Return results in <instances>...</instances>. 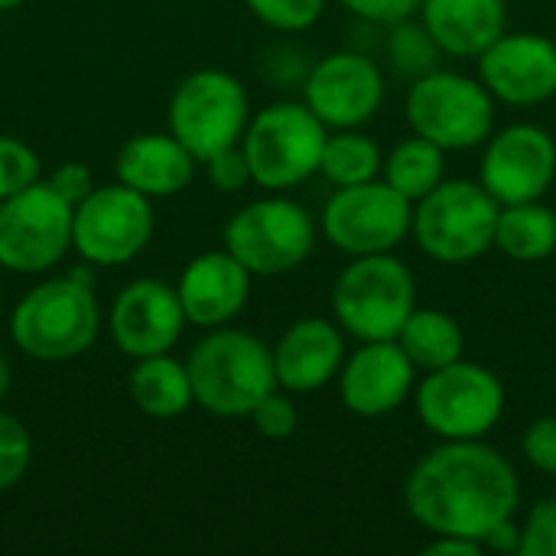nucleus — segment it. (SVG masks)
Wrapping results in <instances>:
<instances>
[{"label": "nucleus", "instance_id": "f257e3e1", "mask_svg": "<svg viewBox=\"0 0 556 556\" xmlns=\"http://www.w3.org/2000/svg\"><path fill=\"white\" fill-rule=\"evenodd\" d=\"M410 518L430 534L485 541V534L515 518L521 485L511 463L482 440H443L404 482Z\"/></svg>", "mask_w": 556, "mask_h": 556}, {"label": "nucleus", "instance_id": "f03ea898", "mask_svg": "<svg viewBox=\"0 0 556 556\" xmlns=\"http://www.w3.org/2000/svg\"><path fill=\"white\" fill-rule=\"evenodd\" d=\"M192 397L215 417H251V410L277 391L274 352L244 329H212L186 362Z\"/></svg>", "mask_w": 556, "mask_h": 556}, {"label": "nucleus", "instance_id": "7ed1b4c3", "mask_svg": "<svg viewBox=\"0 0 556 556\" xmlns=\"http://www.w3.org/2000/svg\"><path fill=\"white\" fill-rule=\"evenodd\" d=\"M101 329V313L91 287L72 277H55L33 287L10 316L13 345L36 362H68L85 355Z\"/></svg>", "mask_w": 556, "mask_h": 556}, {"label": "nucleus", "instance_id": "20e7f679", "mask_svg": "<svg viewBox=\"0 0 556 556\" xmlns=\"http://www.w3.org/2000/svg\"><path fill=\"white\" fill-rule=\"evenodd\" d=\"M414 309L417 283L394 251L352 257L332 287V316L358 342L397 339Z\"/></svg>", "mask_w": 556, "mask_h": 556}, {"label": "nucleus", "instance_id": "39448f33", "mask_svg": "<svg viewBox=\"0 0 556 556\" xmlns=\"http://www.w3.org/2000/svg\"><path fill=\"white\" fill-rule=\"evenodd\" d=\"M502 202L472 179H443L414 202L410 235L440 264H466L495 248Z\"/></svg>", "mask_w": 556, "mask_h": 556}, {"label": "nucleus", "instance_id": "423d86ee", "mask_svg": "<svg viewBox=\"0 0 556 556\" xmlns=\"http://www.w3.org/2000/svg\"><path fill=\"white\" fill-rule=\"evenodd\" d=\"M329 127L306 108V101H277L248 121L241 150L261 189L283 192L319 173Z\"/></svg>", "mask_w": 556, "mask_h": 556}, {"label": "nucleus", "instance_id": "0eeeda50", "mask_svg": "<svg viewBox=\"0 0 556 556\" xmlns=\"http://www.w3.org/2000/svg\"><path fill=\"white\" fill-rule=\"evenodd\" d=\"M420 424L440 440H482L505 414V384L476 362H453L417 384Z\"/></svg>", "mask_w": 556, "mask_h": 556}, {"label": "nucleus", "instance_id": "6e6552de", "mask_svg": "<svg viewBox=\"0 0 556 556\" xmlns=\"http://www.w3.org/2000/svg\"><path fill=\"white\" fill-rule=\"evenodd\" d=\"M407 121L417 137H427L446 153L472 150L492 137L495 98L469 75L433 68L414 78L407 91Z\"/></svg>", "mask_w": 556, "mask_h": 556}, {"label": "nucleus", "instance_id": "1a4fd4ad", "mask_svg": "<svg viewBox=\"0 0 556 556\" xmlns=\"http://www.w3.org/2000/svg\"><path fill=\"white\" fill-rule=\"evenodd\" d=\"M251 121L244 85L218 68L186 75L169 98V134L199 160L238 147Z\"/></svg>", "mask_w": 556, "mask_h": 556}, {"label": "nucleus", "instance_id": "9d476101", "mask_svg": "<svg viewBox=\"0 0 556 556\" xmlns=\"http://www.w3.org/2000/svg\"><path fill=\"white\" fill-rule=\"evenodd\" d=\"M316 244V225L303 205L267 195L231 215L225 225V251H231L251 277H280L296 270Z\"/></svg>", "mask_w": 556, "mask_h": 556}, {"label": "nucleus", "instance_id": "9b49d317", "mask_svg": "<svg viewBox=\"0 0 556 556\" xmlns=\"http://www.w3.org/2000/svg\"><path fill=\"white\" fill-rule=\"evenodd\" d=\"M410 222L414 202L384 179L342 186L323 208L326 241L349 257L391 254L410 235Z\"/></svg>", "mask_w": 556, "mask_h": 556}, {"label": "nucleus", "instance_id": "f8f14e48", "mask_svg": "<svg viewBox=\"0 0 556 556\" xmlns=\"http://www.w3.org/2000/svg\"><path fill=\"white\" fill-rule=\"evenodd\" d=\"M75 208L62 202L49 182L0 202V267L10 274H42L72 248Z\"/></svg>", "mask_w": 556, "mask_h": 556}, {"label": "nucleus", "instance_id": "ddd939ff", "mask_svg": "<svg viewBox=\"0 0 556 556\" xmlns=\"http://www.w3.org/2000/svg\"><path fill=\"white\" fill-rule=\"evenodd\" d=\"M153 199L124 186H94V192L75 208L72 248L94 267H121L147 251L153 238Z\"/></svg>", "mask_w": 556, "mask_h": 556}, {"label": "nucleus", "instance_id": "4468645a", "mask_svg": "<svg viewBox=\"0 0 556 556\" xmlns=\"http://www.w3.org/2000/svg\"><path fill=\"white\" fill-rule=\"evenodd\" d=\"M303 101L329 130H352L381 111L384 75L362 52H332L309 68Z\"/></svg>", "mask_w": 556, "mask_h": 556}, {"label": "nucleus", "instance_id": "2eb2a0df", "mask_svg": "<svg viewBox=\"0 0 556 556\" xmlns=\"http://www.w3.org/2000/svg\"><path fill=\"white\" fill-rule=\"evenodd\" d=\"M556 179L554 137L538 124H511L485 140L482 186L502 202L544 199Z\"/></svg>", "mask_w": 556, "mask_h": 556}, {"label": "nucleus", "instance_id": "dca6fc26", "mask_svg": "<svg viewBox=\"0 0 556 556\" xmlns=\"http://www.w3.org/2000/svg\"><path fill=\"white\" fill-rule=\"evenodd\" d=\"M479 81L495 101L528 108L556 94V42L541 33H502L479 55Z\"/></svg>", "mask_w": 556, "mask_h": 556}, {"label": "nucleus", "instance_id": "f3484780", "mask_svg": "<svg viewBox=\"0 0 556 556\" xmlns=\"http://www.w3.org/2000/svg\"><path fill=\"white\" fill-rule=\"evenodd\" d=\"M186 313L179 303V290L163 280H134L127 283L108 316L114 345L130 358L163 355L169 352L182 329Z\"/></svg>", "mask_w": 556, "mask_h": 556}, {"label": "nucleus", "instance_id": "a211bd4d", "mask_svg": "<svg viewBox=\"0 0 556 556\" xmlns=\"http://www.w3.org/2000/svg\"><path fill=\"white\" fill-rule=\"evenodd\" d=\"M417 384V368L397 339L362 342L339 371V394L355 417H384L397 410Z\"/></svg>", "mask_w": 556, "mask_h": 556}, {"label": "nucleus", "instance_id": "6ab92c4d", "mask_svg": "<svg viewBox=\"0 0 556 556\" xmlns=\"http://www.w3.org/2000/svg\"><path fill=\"white\" fill-rule=\"evenodd\" d=\"M176 290L192 326L218 329L248 306L251 270L231 251H205L186 264Z\"/></svg>", "mask_w": 556, "mask_h": 556}, {"label": "nucleus", "instance_id": "aec40b11", "mask_svg": "<svg viewBox=\"0 0 556 556\" xmlns=\"http://www.w3.org/2000/svg\"><path fill=\"white\" fill-rule=\"evenodd\" d=\"M270 352L277 384L290 394H309L339 378L345 365V332L329 319L306 316L296 319Z\"/></svg>", "mask_w": 556, "mask_h": 556}, {"label": "nucleus", "instance_id": "412c9836", "mask_svg": "<svg viewBox=\"0 0 556 556\" xmlns=\"http://www.w3.org/2000/svg\"><path fill=\"white\" fill-rule=\"evenodd\" d=\"M195 163L173 134H137L117 153V179L147 199H166L192 182Z\"/></svg>", "mask_w": 556, "mask_h": 556}, {"label": "nucleus", "instance_id": "4be33fe9", "mask_svg": "<svg viewBox=\"0 0 556 556\" xmlns=\"http://www.w3.org/2000/svg\"><path fill=\"white\" fill-rule=\"evenodd\" d=\"M420 23L437 46L459 59H479L508 23L505 0H424Z\"/></svg>", "mask_w": 556, "mask_h": 556}, {"label": "nucleus", "instance_id": "5701e85b", "mask_svg": "<svg viewBox=\"0 0 556 556\" xmlns=\"http://www.w3.org/2000/svg\"><path fill=\"white\" fill-rule=\"evenodd\" d=\"M127 391H130V401L153 420H173L195 404L189 368L176 362L169 352L137 358L127 378Z\"/></svg>", "mask_w": 556, "mask_h": 556}, {"label": "nucleus", "instance_id": "b1692460", "mask_svg": "<svg viewBox=\"0 0 556 556\" xmlns=\"http://www.w3.org/2000/svg\"><path fill=\"white\" fill-rule=\"evenodd\" d=\"M495 248L521 264L551 257L556 251V212L541 199L502 205Z\"/></svg>", "mask_w": 556, "mask_h": 556}, {"label": "nucleus", "instance_id": "393cba45", "mask_svg": "<svg viewBox=\"0 0 556 556\" xmlns=\"http://www.w3.org/2000/svg\"><path fill=\"white\" fill-rule=\"evenodd\" d=\"M397 345L407 352L417 371H437L463 358L466 336L459 323L443 309H414L397 332Z\"/></svg>", "mask_w": 556, "mask_h": 556}, {"label": "nucleus", "instance_id": "a878e982", "mask_svg": "<svg viewBox=\"0 0 556 556\" xmlns=\"http://www.w3.org/2000/svg\"><path fill=\"white\" fill-rule=\"evenodd\" d=\"M443 166H446V150L430 143L427 137H407L401 140L388 156H384V182L397 189L404 199L420 202L427 192H433L443 182Z\"/></svg>", "mask_w": 556, "mask_h": 556}, {"label": "nucleus", "instance_id": "bb28decb", "mask_svg": "<svg viewBox=\"0 0 556 556\" xmlns=\"http://www.w3.org/2000/svg\"><path fill=\"white\" fill-rule=\"evenodd\" d=\"M384 169V156H381V147L358 134L355 127L352 130H336L326 137V147H323V160H319V173L336 186H358V182H371L378 179Z\"/></svg>", "mask_w": 556, "mask_h": 556}, {"label": "nucleus", "instance_id": "cd10ccee", "mask_svg": "<svg viewBox=\"0 0 556 556\" xmlns=\"http://www.w3.org/2000/svg\"><path fill=\"white\" fill-rule=\"evenodd\" d=\"M394 26L397 29L391 33V42H388V55H391L394 68L404 72V75H414V78L433 72L437 68V55L443 49L427 33V26L424 23H407V20H401Z\"/></svg>", "mask_w": 556, "mask_h": 556}, {"label": "nucleus", "instance_id": "c85d7f7f", "mask_svg": "<svg viewBox=\"0 0 556 556\" xmlns=\"http://www.w3.org/2000/svg\"><path fill=\"white\" fill-rule=\"evenodd\" d=\"M29 463H33L29 430L13 414L0 410V492H10L16 482H23Z\"/></svg>", "mask_w": 556, "mask_h": 556}, {"label": "nucleus", "instance_id": "c756f323", "mask_svg": "<svg viewBox=\"0 0 556 556\" xmlns=\"http://www.w3.org/2000/svg\"><path fill=\"white\" fill-rule=\"evenodd\" d=\"M39 182V156L16 137L0 134V202Z\"/></svg>", "mask_w": 556, "mask_h": 556}, {"label": "nucleus", "instance_id": "7c9ffc66", "mask_svg": "<svg viewBox=\"0 0 556 556\" xmlns=\"http://www.w3.org/2000/svg\"><path fill=\"white\" fill-rule=\"evenodd\" d=\"M251 7V13L267 23L270 29H280V33H300V29H309L323 10H326V0H244Z\"/></svg>", "mask_w": 556, "mask_h": 556}, {"label": "nucleus", "instance_id": "2f4dec72", "mask_svg": "<svg viewBox=\"0 0 556 556\" xmlns=\"http://www.w3.org/2000/svg\"><path fill=\"white\" fill-rule=\"evenodd\" d=\"M251 420H254V427H257L261 437H267V440H287V437L296 433L300 410H296V404H293L287 394L270 391V394L251 410Z\"/></svg>", "mask_w": 556, "mask_h": 556}, {"label": "nucleus", "instance_id": "473e14b6", "mask_svg": "<svg viewBox=\"0 0 556 556\" xmlns=\"http://www.w3.org/2000/svg\"><path fill=\"white\" fill-rule=\"evenodd\" d=\"M518 556H556V502H538L521 525Z\"/></svg>", "mask_w": 556, "mask_h": 556}, {"label": "nucleus", "instance_id": "72a5a7b5", "mask_svg": "<svg viewBox=\"0 0 556 556\" xmlns=\"http://www.w3.org/2000/svg\"><path fill=\"white\" fill-rule=\"evenodd\" d=\"M205 173H208V182L218 189V192H241L248 182H254L251 176V166H248V156L238 147H228L215 156L205 160Z\"/></svg>", "mask_w": 556, "mask_h": 556}, {"label": "nucleus", "instance_id": "f704fd0d", "mask_svg": "<svg viewBox=\"0 0 556 556\" xmlns=\"http://www.w3.org/2000/svg\"><path fill=\"white\" fill-rule=\"evenodd\" d=\"M521 453L534 469L556 476V417H541L525 430Z\"/></svg>", "mask_w": 556, "mask_h": 556}, {"label": "nucleus", "instance_id": "c9c22d12", "mask_svg": "<svg viewBox=\"0 0 556 556\" xmlns=\"http://www.w3.org/2000/svg\"><path fill=\"white\" fill-rule=\"evenodd\" d=\"M46 182L72 208H78L94 192V176H91V169L85 163H62V166H55V173Z\"/></svg>", "mask_w": 556, "mask_h": 556}, {"label": "nucleus", "instance_id": "e433bc0d", "mask_svg": "<svg viewBox=\"0 0 556 556\" xmlns=\"http://www.w3.org/2000/svg\"><path fill=\"white\" fill-rule=\"evenodd\" d=\"M349 13L371 20V23H401L420 13L424 0H339Z\"/></svg>", "mask_w": 556, "mask_h": 556}, {"label": "nucleus", "instance_id": "4c0bfd02", "mask_svg": "<svg viewBox=\"0 0 556 556\" xmlns=\"http://www.w3.org/2000/svg\"><path fill=\"white\" fill-rule=\"evenodd\" d=\"M485 551H495V554H518L521 551V528L515 525V518H505L502 525H495L485 541H482Z\"/></svg>", "mask_w": 556, "mask_h": 556}, {"label": "nucleus", "instance_id": "58836bf2", "mask_svg": "<svg viewBox=\"0 0 556 556\" xmlns=\"http://www.w3.org/2000/svg\"><path fill=\"white\" fill-rule=\"evenodd\" d=\"M482 551L479 541L469 538H453V534H433V541L424 547V554L430 556H472Z\"/></svg>", "mask_w": 556, "mask_h": 556}, {"label": "nucleus", "instance_id": "ea45409f", "mask_svg": "<svg viewBox=\"0 0 556 556\" xmlns=\"http://www.w3.org/2000/svg\"><path fill=\"white\" fill-rule=\"evenodd\" d=\"M7 391H10V365H7V358L0 352V401L7 397Z\"/></svg>", "mask_w": 556, "mask_h": 556}, {"label": "nucleus", "instance_id": "a19ab883", "mask_svg": "<svg viewBox=\"0 0 556 556\" xmlns=\"http://www.w3.org/2000/svg\"><path fill=\"white\" fill-rule=\"evenodd\" d=\"M23 0H0V10H13V7H20Z\"/></svg>", "mask_w": 556, "mask_h": 556}]
</instances>
